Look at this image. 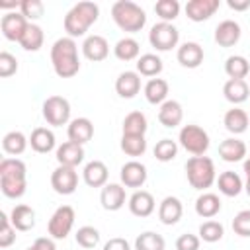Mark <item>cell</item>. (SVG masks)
I'll use <instances>...</instances> for the list:
<instances>
[{"label": "cell", "mask_w": 250, "mask_h": 250, "mask_svg": "<svg viewBox=\"0 0 250 250\" xmlns=\"http://www.w3.org/2000/svg\"><path fill=\"white\" fill-rule=\"evenodd\" d=\"M51 64L57 76L72 78L80 70L78 45L72 37H59L51 47Z\"/></svg>", "instance_id": "1"}, {"label": "cell", "mask_w": 250, "mask_h": 250, "mask_svg": "<svg viewBox=\"0 0 250 250\" xmlns=\"http://www.w3.org/2000/svg\"><path fill=\"white\" fill-rule=\"evenodd\" d=\"M27 188V170L20 158H2L0 160V189L6 197L18 199L25 193Z\"/></svg>", "instance_id": "2"}, {"label": "cell", "mask_w": 250, "mask_h": 250, "mask_svg": "<svg viewBox=\"0 0 250 250\" xmlns=\"http://www.w3.org/2000/svg\"><path fill=\"white\" fill-rule=\"evenodd\" d=\"M100 6L96 2H78L64 16V31L66 37H82L90 29L92 23L98 21Z\"/></svg>", "instance_id": "3"}, {"label": "cell", "mask_w": 250, "mask_h": 250, "mask_svg": "<svg viewBox=\"0 0 250 250\" xmlns=\"http://www.w3.org/2000/svg\"><path fill=\"white\" fill-rule=\"evenodd\" d=\"M111 18H113L115 25L127 33H137L146 23L145 10L131 0H117L111 6Z\"/></svg>", "instance_id": "4"}, {"label": "cell", "mask_w": 250, "mask_h": 250, "mask_svg": "<svg viewBox=\"0 0 250 250\" xmlns=\"http://www.w3.org/2000/svg\"><path fill=\"white\" fill-rule=\"evenodd\" d=\"M186 176L193 189H207L217 182L215 164L209 156H191L186 162Z\"/></svg>", "instance_id": "5"}, {"label": "cell", "mask_w": 250, "mask_h": 250, "mask_svg": "<svg viewBox=\"0 0 250 250\" xmlns=\"http://www.w3.org/2000/svg\"><path fill=\"white\" fill-rule=\"evenodd\" d=\"M178 141H180V146L184 150H188L189 154L193 156H203L209 148V135L205 129H201L199 125H184L180 129V135H178Z\"/></svg>", "instance_id": "6"}, {"label": "cell", "mask_w": 250, "mask_h": 250, "mask_svg": "<svg viewBox=\"0 0 250 250\" xmlns=\"http://www.w3.org/2000/svg\"><path fill=\"white\" fill-rule=\"evenodd\" d=\"M41 109H43V119L53 127L70 123V104L62 96H49L43 102Z\"/></svg>", "instance_id": "7"}, {"label": "cell", "mask_w": 250, "mask_h": 250, "mask_svg": "<svg viewBox=\"0 0 250 250\" xmlns=\"http://www.w3.org/2000/svg\"><path fill=\"white\" fill-rule=\"evenodd\" d=\"M74 219H76V215H74V209H72L70 205H61V207H57L55 213H53L51 219H49V225H47V230H49L51 238H55V240H64V238L70 234L72 227H74Z\"/></svg>", "instance_id": "8"}, {"label": "cell", "mask_w": 250, "mask_h": 250, "mask_svg": "<svg viewBox=\"0 0 250 250\" xmlns=\"http://www.w3.org/2000/svg\"><path fill=\"white\" fill-rule=\"evenodd\" d=\"M148 41L156 51H170L174 47H178L180 41V31L176 25L168 23V21H158L150 27L148 31Z\"/></svg>", "instance_id": "9"}, {"label": "cell", "mask_w": 250, "mask_h": 250, "mask_svg": "<svg viewBox=\"0 0 250 250\" xmlns=\"http://www.w3.org/2000/svg\"><path fill=\"white\" fill-rule=\"evenodd\" d=\"M51 188L61 195H70L78 188V172L70 166H57L51 174Z\"/></svg>", "instance_id": "10"}, {"label": "cell", "mask_w": 250, "mask_h": 250, "mask_svg": "<svg viewBox=\"0 0 250 250\" xmlns=\"http://www.w3.org/2000/svg\"><path fill=\"white\" fill-rule=\"evenodd\" d=\"M29 21L21 16V12H6L0 20V29H2V35L8 39V41H18L21 39L23 31L27 29Z\"/></svg>", "instance_id": "11"}, {"label": "cell", "mask_w": 250, "mask_h": 250, "mask_svg": "<svg viewBox=\"0 0 250 250\" xmlns=\"http://www.w3.org/2000/svg\"><path fill=\"white\" fill-rule=\"evenodd\" d=\"M119 178H121V184L125 188H143L146 178H148V172H146V166L139 160H129L121 166V172H119Z\"/></svg>", "instance_id": "12"}, {"label": "cell", "mask_w": 250, "mask_h": 250, "mask_svg": "<svg viewBox=\"0 0 250 250\" xmlns=\"http://www.w3.org/2000/svg\"><path fill=\"white\" fill-rule=\"evenodd\" d=\"M127 193L123 184H105L100 193V203L105 211H119L125 205Z\"/></svg>", "instance_id": "13"}, {"label": "cell", "mask_w": 250, "mask_h": 250, "mask_svg": "<svg viewBox=\"0 0 250 250\" xmlns=\"http://www.w3.org/2000/svg\"><path fill=\"white\" fill-rule=\"evenodd\" d=\"M82 55L92 61V62H100L104 59H107L109 55V43L104 35H88L82 43Z\"/></svg>", "instance_id": "14"}, {"label": "cell", "mask_w": 250, "mask_h": 250, "mask_svg": "<svg viewBox=\"0 0 250 250\" xmlns=\"http://www.w3.org/2000/svg\"><path fill=\"white\" fill-rule=\"evenodd\" d=\"M203 47L195 41H186L178 47V53H176V59L178 62L184 66V68H197L201 62H203Z\"/></svg>", "instance_id": "15"}, {"label": "cell", "mask_w": 250, "mask_h": 250, "mask_svg": "<svg viewBox=\"0 0 250 250\" xmlns=\"http://www.w3.org/2000/svg\"><path fill=\"white\" fill-rule=\"evenodd\" d=\"M240 25L234 20H223L215 27V43L219 47H234L240 41Z\"/></svg>", "instance_id": "16"}, {"label": "cell", "mask_w": 250, "mask_h": 250, "mask_svg": "<svg viewBox=\"0 0 250 250\" xmlns=\"http://www.w3.org/2000/svg\"><path fill=\"white\" fill-rule=\"evenodd\" d=\"M219 0H189L186 4V16L191 21H205L219 10Z\"/></svg>", "instance_id": "17"}, {"label": "cell", "mask_w": 250, "mask_h": 250, "mask_svg": "<svg viewBox=\"0 0 250 250\" xmlns=\"http://www.w3.org/2000/svg\"><path fill=\"white\" fill-rule=\"evenodd\" d=\"M57 162L59 166H70V168H76L78 164H82L84 160V146L82 145H76L72 141H66L62 143L61 146H57Z\"/></svg>", "instance_id": "18"}, {"label": "cell", "mask_w": 250, "mask_h": 250, "mask_svg": "<svg viewBox=\"0 0 250 250\" xmlns=\"http://www.w3.org/2000/svg\"><path fill=\"white\" fill-rule=\"evenodd\" d=\"M115 92L125 98V100H131L135 98L139 92H141V74L137 70H125L117 76L115 80Z\"/></svg>", "instance_id": "19"}, {"label": "cell", "mask_w": 250, "mask_h": 250, "mask_svg": "<svg viewBox=\"0 0 250 250\" xmlns=\"http://www.w3.org/2000/svg\"><path fill=\"white\" fill-rule=\"evenodd\" d=\"M127 205H129V211H131L135 217H148V215H152L154 209H156V203H154L152 193H148V191H145V189H137V191L129 197Z\"/></svg>", "instance_id": "20"}, {"label": "cell", "mask_w": 250, "mask_h": 250, "mask_svg": "<svg viewBox=\"0 0 250 250\" xmlns=\"http://www.w3.org/2000/svg\"><path fill=\"white\" fill-rule=\"evenodd\" d=\"M66 135H68V141L84 146L94 137V125H92V121L88 117H76V119H72L68 123Z\"/></svg>", "instance_id": "21"}, {"label": "cell", "mask_w": 250, "mask_h": 250, "mask_svg": "<svg viewBox=\"0 0 250 250\" xmlns=\"http://www.w3.org/2000/svg\"><path fill=\"white\" fill-rule=\"evenodd\" d=\"M182 213H184V205L174 195L164 197L158 205V219L162 225H176L182 219Z\"/></svg>", "instance_id": "22"}, {"label": "cell", "mask_w": 250, "mask_h": 250, "mask_svg": "<svg viewBox=\"0 0 250 250\" xmlns=\"http://www.w3.org/2000/svg\"><path fill=\"white\" fill-rule=\"evenodd\" d=\"M82 178H84L86 186H90V188H104L107 184L109 172H107V166L102 160H92L84 166Z\"/></svg>", "instance_id": "23"}, {"label": "cell", "mask_w": 250, "mask_h": 250, "mask_svg": "<svg viewBox=\"0 0 250 250\" xmlns=\"http://www.w3.org/2000/svg\"><path fill=\"white\" fill-rule=\"evenodd\" d=\"M182 119H184V109H182V104H180V102H176V100H166V102L160 105V109H158V121H160L164 127H168V129L178 127V125L182 123Z\"/></svg>", "instance_id": "24"}, {"label": "cell", "mask_w": 250, "mask_h": 250, "mask_svg": "<svg viewBox=\"0 0 250 250\" xmlns=\"http://www.w3.org/2000/svg\"><path fill=\"white\" fill-rule=\"evenodd\" d=\"M29 145H31V148H33L35 152L47 154V152H51V150L55 148V145H57L55 133H53L51 129H47V127H35V129L31 131V135H29Z\"/></svg>", "instance_id": "25"}, {"label": "cell", "mask_w": 250, "mask_h": 250, "mask_svg": "<svg viewBox=\"0 0 250 250\" xmlns=\"http://www.w3.org/2000/svg\"><path fill=\"white\" fill-rule=\"evenodd\" d=\"M10 221L14 225L16 230L20 232H25V230H31L35 227V211L29 207V205H16L12 211H10Z\"/></svg>", "instance_id": "26"}, {"label": "cell", "mask_w": 250, "mask_h": 250, "mask_svg": "<svg viewBox=\"0 0 250 250\" xmlns=\"http://www.w3.org/2000/svg\"><path fill=\"white\" fill-rule=\"evenodd\" d=\"M223 123H225V129H227L229 133L240 135V133H244V131L248 129V125H250V115H248L244 109H240V107L234 105L232 109H229V111L225 113Z\"/></svg>", "instance_id": "27"}, {"label": "cell", "mask_w": 250, "mask_h": 250, "mask_svg": "<svg viewBox=\"0 0 250 250\" xmlns=\"http://www.w3.org/2000/svg\"><path fill=\"white\" fill-rule=\"evenodd\" d=\"M219 156L225 162H240V160H244V156H246V145H244V141H240L236 137L225 139L219 145Z\"/></svg>", "instance_id": "28"}, {"label": "cell", "mask_w": 250, "mask_h": 250, "mask_svg": "<svg viewBox=\"0 0 250 250\" xmlns=\"http://www.w3.org/2000/svg\"><path fill=\"white\" fill-rule=\"evenodd\" d=\"M223 94H225V100L230 102L232 105H238V104H244L248 100V94H250V86L246 80H232L229 78L223 86Z\"/></svg>", "instance_id": "29"}, {"label": "cell", "mask_w": 250, "mask_h": 250, "mask_svg": "<svg viewBox=\"0 0 250 250\" xmlns=\"http://www.w3.org/2000/svg\"><path fill=\"white\" fill-rule=\"evenodd\" d=\"M221 211V199L217 193L211 191H203L197 199H195V213L203 219H213L215 215H219Z\"/></svg>", "instance_id": "30"}, {"label": "cell", "mask_w": 250, "mask_h": 250, "mask_svg": "<svg viewBox=\"0 0 250 250\" xmlns=\"http://www.w3.org/2000/svg\"><path fill=\"white\" fill-rule=\"evenodd\" d=\"M168 90H170V86H168V82L164 78H150L143 88L146 102L152 104V105H156V104L162 105L166 102V98H168Z\"/></svg>", "instance_id": "31"}, {"label": "cell", "mask_w": 250, "mask_h": 250, "mask_svg": "<svg viewBox=\"0 0 250 250\" xmlns=\"http://www.w3.org/2000/svg\"><path fill=\"white\" fill-rule=\"evenodd\" d=\"M217 186H219V191H221L223 195H227V197H236V195L244 189L242 178H240L236 172H232V170H227V172L219 174Z\"/></svg>", "instance_id": "32"}, {"label": "cell", "mask_w": 250, "mask_h": 250, "mask_svg": "<svg viewBox=\"0 0 250 250\" xmlns=\"http://www.w3.org/2000/svg\"><path fill=\"white\" fill-rule=\"evenodd\" d=\"M43 41H45V33H43V29H41L37 23L29 21L27 29L23 31V35H21V39H20L21 49H23V51H31V53H35V51H39V49L43 47Z\"/></svg>", "instance_id": "33"}, {"label": "cell", "mask_w": 250, "mask_h": 250, "mask_svg": "<svg viewBox=\"0 0 250 250\" xmlns=\"http://www.w3.org/2000/svg\"><path fill=\"white\" fill-rule=\"evenodd\" d=\"M164 64H162V59L154 53H145L137 59V72L141 76H148V78H154L162 72Z\"/></svg>", "instance_id": "34"}, {"label": "cell", "mask_w": 250, "mask_h": 250, "mask_svg": "<svg viewBox=\"0 0 250 250\" xmlns=\"http://www.w3.org/2000/svg\"><path fill=\"white\" fill-rule=\"evenodd\" d=\"M225 72L232 80H244L250 74V62L242 55H230L225 61Z\"/></svg>", "instance_id": "35"}, {"label": "cell", "mask_w": 250, "mask_h": 250, "mask_svg": "<svg viewBox=\"0 0 250 250\" xmlns=\"http://www.w3.org/2000/svg\"><path fill=\"white\" fill-rule=\"evenodd\" d=\"M29 145V139L21 133V131H10L4 135L2 139V148L6 154H12V156H18L21 154Z\"/></svg>", "instance_id": "36"}, {"label": "cell", "mask_w": 250, "mask_h": 250, "mask_svg": "<svg viewBox=\"0 0 250 250\" xmlns=\"http://www.w3.org/2000/svg\"><path fill=\"white\" fill-rule=\"evenodd\" d=\"M139 53H141V45L133 37H121L113 47V55L119 61H135L139 59Z\"/></svg>", "instance_id": "37"}, {"label": "cell", "mask_w": 250, "mask_h": 250, "mask_svg": "<svg viewBox=\"0 0 250 250\" xmlns=\"http://www.w3.org/2000/svg\"><path fill=\"white\" fill-rule=\"evenodd\" d=\"M148 129V121L146 115L143 111H131L125 115L123 119V135H143Z\"/></svg>", "instance_id": "38"}, {"label": "cell", "mask_w": 250, "mask_h": 250, "mask_svg": "<svg viewBox=\"0 0 250 250\" xmlns=\"http://www.w3.org/2000/svg\"><path fill=\"white\" fill-rule=\"evenodd\" d=\"M119 146L127 156H141L146 150V139L143 135H121Z\"/></svg>", "instance_id": "39"}, {"label": "cell", "mask_w": 250, "mask_h": 250, "mask_svg": "<svg viewBox=\"0 0 250 250\" xmlns=\"http://www.w3.org/2000/svg\"><path fill=\"white\" fill-rule=\"evenodd\" d=\"M166 242L158 232L145 230L135 238V250H164Z\"/></svg>", "instance_id": "40"}, {"label": "cell", "mask_w": 250, "mask_h": 250, "mask_svg": "<svg viewBox=\"0 0 250 250\" xmlns=\"http://www.w3.org/2000/svg\"><path fill=\"white\" fill-rule=\"evenodd\" d=\"M199 238L203 240V242H209V244H213V242H219L221 238H223V234H225V227L219 223V221H213V219H209V221H205V223H201V227H199Z\"/></svg>", "instance_id": "41"}, {"label": "cell", "mask_w": 250, "mask_h": 250, "mask_svg": "<svg viewBox=\"0 0 250 250\" xmlns=\"http://www.w3.org/2000/svg\"><path fill=\"white\" fill-rule=\"evenodd\" d=\"M154 12L162 21H172L180 14V2L178 0H158L154 4Z\"/></svg>", "instance_id": "42"}, {"label": "cell", "mask_w": 250, "mask_h": 250, "mask_svg": "<svg viewBox=\"0 0 250 250\" xmlns=\"http://www.w3.org/2000/svg\"><path fill=\"white\" fill-rule=\"evenodd\" d=\"M176 154H178V143L172 139H162L154 145V156L160 162H170L176 158Z\"/></svg>", "instance_id": "43"}, {"label": "cell", "mask_w": 250, "mask_h": 250, "mask_svg": "<svg viewBox=\"0 0 250 250\" xmlns=\"http://www.w3.org/2000/svg\"><path fill=\"white\" fill-rule=\"evenodd\" d=\"M74 238H76V244L78 246H82V248H94L100 242V230L94 229V227H90V225H86V227H80L76 230Z\"/></svg>", "instance_id": "44"}, {"label": "cell", "mask_w": 250, "mask_h": 250, "mask_svg": "<svg viewBox=\"0 0 250 250\" xmlns=\"http://www.w3.org/2000/svg\"><path fill=\"white\" fill-rule=\"evenodd\" d=\"M16 242V229L6 213H0V248H8Z\"/></svg>", "instance_id": "45"}, {"label": "cell", "mask_w": 250, "mask_h": 250, "mask_svg": "<svg viewBox=\"0 0 250 250\" xmlns=\"http://www.w3.org/2000/svg\"><path fill=\"white\" fill-rule=\"evenodd\" d=\"M20 12H21V16L29 21H33V20H39L41 16H43V12H45V4L41 2V0H21V4H20Z\"/></svg>", "instance_id": "46"}, {"label": "cell", "mask_w": 250, "mask_h": 250, "mask_svg": "<svg viewBox=\"0 0 250 250\" xmlns=\"http://www.w3.org/2000/svg\"><path fill=\"white\" fill-rule=\"evenodd\" d=\"M232 230L238 236H244V238L250 236V209H242V211H238L234 215V219H232Z\"/></svg>", "instance_id": "47"}, {"label": "cell", "mask_w": 250, "mask_h": 250, "mask_svg": "<svg viewBox=\"0 0 250 250\" xmlns=\"http://www.w3.org/2000/svg\"><path fill=\"white\" fill-rule=\"evenodd\" d=\"M16 72H18V59L12 53L2 51L0 53V76L8 78V76H12Z\"/></svg>", "instance_id": "48"}, {"label": "cell", "mask_w": 250, "mask_h": 250, "mask_svg": "<svg viewBox=\"0 0 250 250\" xmlns=\"http://www.w3.org/2000/svg\"><path fill=\"white\" fill-rule=\"evenodd\" d=\"M199 244H201V238L197 234H180L178 240H176V250H199Z\"/></svg>", "instance_id": "49"}, {"label": "cell", "mask_w": 250, "mask_h": 250, "mask_svg": "<svg viewBox=\"0 0 250 250\" xmlns=\"http://www.w3.org/2000/svg\"><path fill=\"white\" fill-rule=\"evenodd\" d=\"M25 250H57V246H55V238L39 236V238H35V242H33L29 248H25Z\"/></svg>", "instance_id": "50"}, {"label": "cell", "mask_w": 250, "mask_h": 250, "mask_svg": "<svg viewBox=\"0 0 250 250\" xmlns=\"http://www.w3.org/2000/svg\"><path fill=\"white\" fill-rule=\"evenodd\" d=\"M104 250H131V246H129V242H127L125 238L113 236V238H109V240L104 244Z\"/></svg>", "instance_id": "51"}, {"label": "cell", "mask_w": 250, "mask_h": 250, "mask_svg": "<svg viewBox=\"0 0 250 250\" xmlns=\"http://www.w3.org/2000/svg\"><path fill=\"white\" fill-rule=\"evenodd\" d=\"M227 6L234 12H244L250 8V0H227Z\"/></svg>", "instance_id": "52"}, {"label": "cell", "mask_w": 250, "mask_h": 250, "mask_svg": "<svg viewBox=\"0 0 250 250\" xmlns=\"http://www.w3.org/2000/svg\"><path fill=\"white\" fill-rule=\"evenodd\" d=\"M244 174H246V180L250 178V156L244 160Z\"/></svg>", "instance_id": "53"}, {"label": "cell", "mask_w": 250, "mask_h": 250, "mask_svg": "<svg viewBox=\"0 0 250 250\" xmlns=\"http://www.w3.org/2000/svg\"><path fill=\"white\" fill-rule=\"evenodd\" d=\"M244 191L250 195V178H248V180H246V184H244Z\"/></svg>", "instance_id": "54"}, {"label": "cell", "mask_w": 250, "mask_h": 250, "mask_svg": "<svg viewBox=\"0 0 250 250\" xmlns=\"http://www.w3.org/2000/svg\"><path fill=\"white\" fill-rule=\"evenodd\" d=\"M248 86H250V84H248Z\"/></svg>", "instance_id": "55"}]
</instances>
